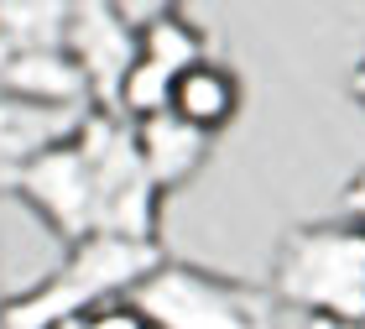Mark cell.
Instances as JSON below:
<instances>
[{
	"label": "cell",
	"instance_id": "cell-16",
	"mask_svg": "<svg viewBox=\"0 0 365 329\" xmlns=\"http://www.w3.org/2000/svg\"><path fill=\"white\" fill-rule=\"evenodd\" d=\"M308 329H339V324H334V319H313V314H308Z\"/></svg>",
	"mask_w": 365,
	"mask_h": 329
},
{
	"label": "cell",
	"instance_id": "cell-2",
	"mask_svg": "<svg viewBox=\"0 0 365 329\" xmlns=\"http://www.w3.org/2000/svg\"><path fill=\"white\" fill-rule=\"evenodd\" d=\"M277 308L292 303L339 329H365V230L350 225H303L277 246L272 272Z\"/></svg>",
	"mask_w": 365,
	"mask_h": 329
},
{
	"label": "cell",
	"instance_id": "cell-8",
	"mask_svg": "<svg viewBox=\"0 0 365 329\" xmlns=\"http://www.w3.org/2000/svg\"><path fill=\"white\" fill-rule=\"evenodd\" d=\"M130 141H136L141 173H146V183H152L157 199L173 193V188H182L198 168H204V157H209V136L193 131V126H182L173 110L152 115V121H136V126H130Z\"/></svg>",
	"mask_w": 365,
	"mask_h": 329
},
{
	"label": "cell",
	"instance_id": "cell-5",
	"mask_svg": "<svg viewBox=\"0 0 365 329\" xmlns=\"http://www.w3.org/2000/svg\"><path fill=\"white\" fill-rule=\"evenodd\" d=\"M0 193H16L21 204H31L42 215V225L53 230L63 246H78V241L99 236L94 178H89V162H84L73 136L47 146V152H37L16 173H6L0 178Z\"/></svg>",
	"mask_w": 365,
	"mask_h": 329
},
{
	"label": "cell",
	"instance_id": "cell-10",
	"mask_svg": "<svg viewBox=\"0 0 365 329\" xmlns=\"http://www.w3.org/2000/svg\"><path fill=\"white\" fill-rule=\"evenodd\" d=\"M182 126H193V131H204V136H214V131H225L230 121H235V110H240V79L225 69V63H214L204 58L198 69L188 74H178V84H173V105H168Z\"/></svg>",
	"mask_w": 365,
	"mask_h": 329
},
{
	"label": "cell",
	"instance_id": "cell-17",
	"mask_svg": "<svg viewBox=\"0 0 365 329\" xmlns=\"http://www.w3.org/2000/svg\"><path fill=\"white\" fill-rule=\"evenodd\" d=\"M0 329H6V298H0Z\"/></svg>",
	"mask_w": 365,
	"mask_h": 329
},
{
	"label": "cell",
	"instance_id": "cell-12",
	"mask_svg": "<svg viewBox=\"0 0 365 329\" xmlns=\"http://www.w3.org/2000/svg\"><path fill=\"white\" fill-rule=\"evenodd\" d=\"M63 21H68V6H53V0H0V42L11 53H37V47H63Z\"/></svg>",
	"mask_w": 365,
	"mask_h": 329
},
{
	"label": "cell",
	"instance_id": "cell-1",
	"mask_svg": "<svg viewBox=\"0 0 365 329\" xmlns=\"http://www.w3.org/2000/svg\"><path fill=\"white\" fill-rule=\"evenodd\" d=\"M162 261L168 256H162L157 241L89 236V241L68 246V256L37 288L6 298V329H73L94 308L130 298V288L146 272H157Z\"/></svg>",
	"mask_w": 365,
	"mask_h": 329
},
{
	"label": "cell",
	"instance_id": "cell-3",
	"mask_svg": "<svg viewBox=\"0 0 365 329\" xmlns=\"http://www.w3.org/2000/svg\"><path fill=\"white\" fill-rule=\"evenodd\" d=\"M125 303L146 319V329H277V298L267 288L188 261H162L130 288Z\"/></svg>",
	"mask_w": 365,
	"mask_h": 329
},
{
	"label": "cell",
	"instance_id": "cell-4",
	"mask_svg": "<svg viewBox=\"0 0 365 329\" xmlns=\"http://www.w3.org/2000/svg\"><path fill=\"white\" fill-rule=\"evenodd\" d=\"M78 152L89 162L94 178V199H99V236H120V241H157V215L162 199L152 193L130 141V126L120 115H99L89 110L84 126L73 131Z\"/></svg>",
	"mask_w": 365,
	"mask_h": 329
},
{
	"label": "cell",
	"instance_id": "cell-13",
	"mask_svg": "<svg viewBox=\"0 0 365 329\" xmlns=\"http://www.w3.org/2000/svg\"><path fill=\"white\" fill-rule=\"evenodd\" d=\"M73 329H146V319L120 298V303H105V308H94V314H84Z\"/></svg>",
	"mask_w": 365,
	"mask_h": 329
},
{
	"label": "cell",
	"instance_id": "cell-14",
	"mask_svg": "<svg viewBox=\"0 0 365 329\" xmlns=\"http://www.w3.org/2000/svg\"><path fill=\"white\" fill-rule=\"evenodd\" d=\"M339 215H344V225H350V230H365V168L350 178V183H344Z\"/></svg>",
	"mask_w": 365,
	"mask_h": 329
},
{
	"label": "cell",
	"instance_id": "cell-7",
	"mask_svg": "<svg viewBox=\"0 0 365 329\" xmlns=\"http://www.w3.org/2000/svg\"><path fill=\"white\" fill-rule=\"evenodd\" d=\"M0 89L42 110H94L84 74L63 47H37V53H6L0 63Z\"/></svg>",
	"mask_w": 365,
	"mask_h": 329
},
{
	"label": "cell",
	"instance_id": "cell-15",
	"mask_svg": "<svg viewBox=\"0 0 365 329\" xmlns=\"http://www.w3.org/2000/svg\"><path fill=\"white\" fill-rule=\"evenodd\" d=\"M350 94H355V100L365 105V53L355 58V69H350Z\"/></svg>",
	"mask_w": 365,
	"mask_h": 329
},
{
	"label": "cell",
	"instance_id": "cell-9",
	"mask_svg": "<svg viewBox=\"0 0 365 329\" xmlns=\"http://www.w3.org/2000/svg\"><path fill=\"white\" fill-rule=\"evenodd\" d=\"M89 110H42V105H26L16 94L0 89V178L16 173L21 162H31L47 146L68 141L78 126H84Z\"/></svg>",
	"mask_w": 365,
	"mask_h": 329
},
{
	"label": "cell",
	"instance_id": "cell-6",
	"mask_svg": "<svg viewBox=\"0 0 365 329\" xmlns=\"http://www.w3.org/2000/svg\"><path fill=\"white\" fill-rule=\"evenodd\" d=\"M63 53L73 58V69L84 74L89 100L99 115H115V89H120L125 69L136 63V37L115 21L110 6H68L63 21Z\"/></svg>",
	"mask_w": 365,
	"mask_h": 329
},
{
	"label": "cell",
	"instance_id": "cell-11",
	"mask_svg": "<svg viewBox=\"0 0 365 329\" xmlns=\"http://www.w3.org/2000/svg\"><path fill=\"white\" fill-rule=\"evenodd\" d=\"M136 58L157 63V69H168L178 79V74H188V69H198V63L209 58V37L188 21V16L168 11L162 21H152L146 31H136Z\"/></svg>",
	"mask_w": 365,
	"mask_h": 329
}]
</instances>
